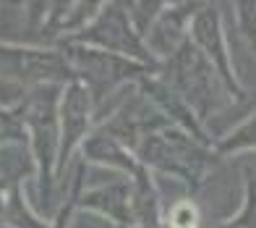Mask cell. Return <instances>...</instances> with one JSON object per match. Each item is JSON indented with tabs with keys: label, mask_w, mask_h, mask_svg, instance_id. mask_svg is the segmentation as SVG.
Masks as SVG:
<instances>
[{
	"label": "cell",
	"mask_w": 256,
	"mask_h": 228,
	"mask_svg": "<svg viewBox=\"0 0 256 228\" xmlns=\"http://www.w3.org/2000/svg\"><path fill=\"white\" fill-rule=\"evenodd\" d=\"M172 74L178 76V84L191 100H199L202 108L212 100V76H209V63L204 61V53L194 50L188 42L183 48V55L178 53L172 63Z\"/></svg>",
	"instance_id": "cell-1"
},
{
	"label": "cell",
	"mask_w": 256,
	"mask_h": 228,
	"mask_svg": "<svg viewBox=\"0 0 256 228\" xmlns=\"http://www.w3.org/2000/svg\"><path fill=\"white\" fill-rule=\"evenodd\" d=\"M194 37L199 42V48L204 55L214 61V66L220 68V74H222L225 84L232 89V92H238L236 82H232L230 76V66H228V53L222 48V34H220V16L214 14L212 8H204L199 16L194 21Z\"/></svg>",
	"instance_id": "cell-2"
},
{
	"label": "cell",
	"mask_w": 256,
	"mask_h": 228,
	"mask_svg": "<svg viewBox=\"0 0 256 228\" xmlns=\"http://www.w3.org/2000/svg\"><path fill=\"white\" fill-rule=\"evenodd\" d=\"M86 40L102 42V45H108V48L131 50V53H138V55L144 58L142 48H136V40H134L131 29H128V24H126V19H123V14H120V8H118V14H115V8L108 11V14L100 19V24H94V27L86 32Z\"/></svg>",
	"instance_id": "cell-3"
},
{
	"label": "cell",
	"mask_w": 256,
	"mask_h": 228,
	"mask_svg": "<svg viewBox=\"0 0 256 228\" xmlns=\"http://www.w3.org/2000/svg\"><path fill=\"white\" fill-rule=\"evenodd\" d=\"M63 116H66V150H63V155H68V150H71L74 142L81 136L84 123H86V95L78 84H74L71 89H68Z\"/></svg>",
	"instance_id": "cell-4"
},
{
	"label": "cell",
	"mask_w": 256,
	"mask_h": 228,
	"mask_svg": "<svg viewBox=\"0 0 256 228\" xmlns=\"http://www.w3.org/2000/svg\"><path fill=\"white\" fill-rule=\"evenodd\" d=\"M100 202V207L102 210H108L110 215H115V218H120L128 220V197H126V189L120 186H110V189H104L100 191V194H89L86 197V204H97Z\"/></svg>",
	"instance_id": "cell-5"
},
{
	"label": "cell",
	"mask_w": 256,
	"mask_h": 228,
	"mask_svg": "<svg viewBox=\"0 0 256 228\" xmlns=\"http://www.w3.org/2000/svg\"><path fill=\"white\" fill-rule=\"evenodd\" d=\"M240 147H256V116L230 136L222 144V150H240Z\"/></svg>",
	"instance_id": "cell-6"
},
{
	"label": "cell",
	"mask_w": 256,
	"mask_h": 228,
	"mask_svg": "<svg viewBox=\"0 0 256 228\" xmlns=\"http://www.w3.org/2000/svg\"><path fill=\"white\" fill-rule=\"evenodd\" d=\"M222 228H256V184H248V199H246V210L240 218H236L232 223L222 225Z\"/></svg>",
	"instance_id": "cell-7"
},
{
	"label": "cell",
	"mask_w": 256,
	"mask_h": 228,
	"mask_svg": "<svg viewBox=\"0 0 256 228\" xmlns=\"http://www.w3.org/2000/svg\"><path fill=\"white\" fill-rule=\"evenodd\" d=\"M238 11H240V29L251 42V48L256 50V3H240Z\"/></svg>",
	"instance_id": "cell-8"
},
{
	"label": "cell",
	"mask_w": 256,
	"mask_h": 228,
	"mask_svg": "<svg viewBox=\"0 0 256 228\" xmlns=\"http://www.w3.org/2000/svg\"><path fill=\"white\" fill-rule=\"evenodd\" d=\"M194 223H196V210L188 207V204H180L176 210V225L178 228H191Z\"/></svg>",
	"instance_id": "cell-9"
}]
</instances>
